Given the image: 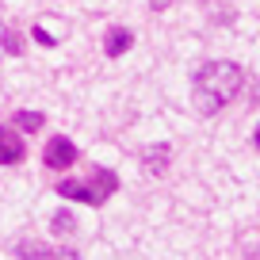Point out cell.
Instances as JSON below:
<instances>
[{
  "label": "cell",
  "mask_w": 260,
  "mask_h": 260,
  "mask_svg": "<svg viewBox=\"0 0 260 260\" xmlns=\"http://www.w3.org/2000/svg\"><path fill=\"white\" fill-rule=\"evenodd\" d=\"M245 88V69L237 61H207L191 77V107L199 115H218Z\"/></svg>",
  "instance_id": "1"
},
{
  "label": "cell",
  "mask_w": 260,
  "mask_h": 260,
  "mask_svg": "<svg viewBox=\"0 0 260 260\" xmlns=\"http://www.w3.org/2000/svg\"><path fill=\"white\" fill-rule=\"evenodd\" d=\"M115 191H119V176L111 169H92L84 180H61L57 184V195H65L69 203H88V207L107 203Z\"/></svg>",
  "instance_id": "2"
},
{
  "label": "cell",
  "mask_w": 260,
  "mask_h": 260,
  "mask_svg": "<svg viewBox=\"0 0 260 260\" xmlns=\"http://www.w3.org/2000/svg\"><path fill=\"white\" fill-rule=\"evenodd\" d=\"M12 256L16 260H81L73 249H57V245L35 241V237H19V241L12 245Z\"/></svg>",
  "instance_id": "3"
},
{
  "label": "cell",
  "mask_w": 260,
  "mask_h": 260,
  "mask_svg": "<svg viewBox=\"0 0 260 260\" xmlns=\"http://www.w3.org/2000/svg\"><path fill=\"white\" fill-rule=\"evenodd\" d=\"M77 157H81V153H77V146H73L69 138H61V134H57V138H50L46 149H42V165H46V169H54V172L69 169Z\"/></svg>",
  "instance_id": "4"
},
{
  "label": "cell",
  "mask_w": 260,
  "mask_h": 260,
  "mask_svg": "<svg viewBox=\"0 0 260 260\" xmlns=\"http://www.w3.org/2000/svg\"><path fill=\"white\" fill-rule=\"evenodd\" d=\"M27 157L23 134H16L12 126H0V165H19Z\"/></svg>",
  "instance_id": "5"
},
{
  "label": "cell",
  "mask_w": 260,
  "mask_h": 260,
  "mask_svg": "<svg viewBox=\"0 0 260 260\" xmlns=\"http://www.w3.org/2000/svg\"><path fill=\"white\" fill-rule=\"evenodd\" d=\"M130 46H134V35H130V27H111V31L104 35V54H107V57H122Z\"/></svg>",
  "instance_id": "6"
},
{
  "label": "cell",
  "mask_w": 260,
  "mask_h": 260,
  "mask_svg": "<svg viewBox=\"0 0 260 260\" xmlns=\"http://www.w3.org/2000/svg\"><path fill=\"white\" fill-rule=\"evenodd\" d=\"M169 157H172L169 146H146V153H142V161H146V172H149V176H161V172L169 169Z\"/></svg>",
  "instance_id": "7"
},
{
  "label": "cell",
  "mask_w": 260,
  "mask_h": 260,
  "mask_svg": "<svg viewBox=\"0 0 260 260\" xmlns=\"http://www.w3.org/2000/svg\"><path fill=\"white\" fill-rule=\"evenodd\" d=\"M12 122H16L19 130H27V134H39V130L46 126V115H42V111H16Z\"/></svg>",
  "instance_id": "8"
},
{
  "label": "cell",
  "mask_w": 260,
  "mask_h": 260,
  "mask_svg": "<svg viewBox=\"0 0 260 260\" xmlns=\"http://www.w3.org/2000/svg\"><path fill=\"white\" fill-rule=\"evenodd\" d=\"M50 226H54L57 237H65V234H73V230H77V218H73L69 211H57L54 218H50Z\"/></svg>",
  "instance_id": "9"
},
{
  "label": "cell",
  "mask_w": 260,
  "mask_h": 260,
  "mask_svg": "<svg viewBox=\"0 0 260 260\" xmlns=\"http://www.w3.org/2000/svg\"><path fill=\"white\" fill-rule=\"evenodd\" d=\"M0 50L4 54H23V39H19V31H0Z\"/></svg>",
  "instance_id": "10"
},
{
  "label": "cell",
  "mask_w": 260,
  "mask_h": 260,
  "mask_svg": "<svg viewBox=\"0 0 260 260\" xmlns=\"http://www.w3.org/2000/svg\"><path fill=\"white\" fill-rule=\"evenodd\" d=\"M35 42H42V46H57V39L46 31V27H39V23H35Z\"/></svg>",
  "instance_id": "11"
},
{
  "label": "cell",
  "mask_w": 260,
  "mask_h": 260,
  "mask_svg": "<svg viewBox=\"0 0 260 260\" xmlns=\"http://www.w3.org/2000/svg\"><path fill=\"white\" fill-rule=\"evenodd\" d=\"M252 142H256V149H260V126H256V134H252Z\"/></svg>",
  "instance_id": "12"
}]
</instances>
